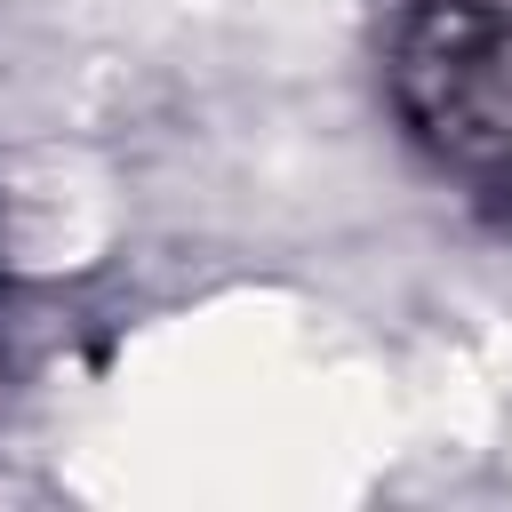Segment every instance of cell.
<instances>
[{"label":"cell","instance_id":"obj_1","mask_svg":"<svg viewBox=\"0 0 512 512\" xmlns=\"http://www.w3.org/2000/svg\"><path fill=\"white\" fill-rule=\"evenodd\" d=\"M376 88L440 184L512 216V0H384Z\"/></svg>","mask_w":512,"mask_h":512}]
</instances>
